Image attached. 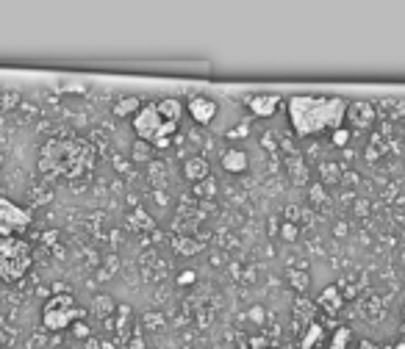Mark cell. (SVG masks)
Segmentation results:
<instances>
[{
    "mask_svg": "<svg viewBox=\"0 0 405 349\" xmlns=\"http://www.w3.org/2000/svg\"><path fill=\"white\" fill-rule=\"evenodd\" d=\"M347 108L350 103L344 97H311V95H295L289 97L286 111H289V122L292 130L308 139L325 130H338L341 122L347 120Z\"/></svg>",
    "mask_w": 405,
    "mask_h": 349,
    "instance_id": "1",
    "label": "cell"
},
{
    "mask_svg": "<svg viewBox=\"0 0 405 349\" xmlns=\"http://www.w3.org/2000/svg\"><path fill=\"white\" fill-rule=\"evenodd\" d=\"M95 164V150L81 139H50L39 153V172L50 181L84 178Z\"/></svg>",
    "mask_w": 405,
    "mask_h": 349,
    "instance_id": "2",
    "label": "cell"
},
{
    "mask_svg": "<svg viewBox=\"0 0 405 349\" xmlns=\"http://www.w3.org/2000/svg\"><path fill=\"white\" fill-rule=\"evenodd\" d=\"M34 266V250L25 239H0V283H20Z\"/></svg>",
    "mask_w": 405,
    "mask_h": 349,
    "instance_id": "3",
    "label": "cell"
},
{
    "mask_svg": "<svg viewBox=\"0 0 405 349\" xmlns=\"http://www.w3.org/2000/svg\"><path fill=\"white\" fill-rule=\"evenodd\" d=\"M84 316V311L75 305L72 294H53L45 305H42V327L50 333H62L67 330L75 319Z\"/></svg>",
    "mask_w": 405,
    "mask_h": 349,
    "instance_id": "4",
    "label": "cell"
},
{
    "mask_svg": "<svg viewBox=\"0 0 405 349\" xmlns=\"http://www.w3.org/2000/svg\"><path fill=\"white\" fill-rule=\"evenodd\" d=\"M31 222H34L31 208H23V205L11 202L8 197H0V239H8V236L28 230Z\"/></svg>",
    "mask_w": 405,
    "mask_h": 349,
    "instance_id": "5",
    "label": "cell"
},
{
    "mask_svg": "<svg viewBox=\"0 0 405 349\" xmlns=\"http://www.w3.org/2000/svg\"><path fill=\"white\" fill-rule=\"evenodd\" d=\"M131 125H134V133L142 142L153 144V139H156V136L161 133V127H164V120H161V114H159V105H153V103L142 105L139 114L131 120Z\"/></svg>",
    "mask_w": 405,
    "mask_h": 349,
    "instance_id": "6",
    "label": "cell"
},
{
    "mask_svg": "<svg viewBox=\"0 0 405 349\" xmlns=\"http://www.w3.org/2000/svg\"><path fill=\"white\" fill-rule=\"evenodd\" d=\"M186 111H189V117H192L198 125H211V120L217 117L219 105H217V100H211V97L198 95V97H189Z\"/></svg>",
    "mask_w": 405,
    "mask_h": 349,
    "instance_id": "7",
    "label": "cell"
},
{
    "mask_svg": "<svg viewBox=\"0 0 405 349\" xmlns=\"http://www.w3.org/2000/svg\"><path fill=\"white\" fill-rule=\"evenodd\" d=\"M244 103H247V111H250L253 117H258V120H270V117L278 114V108H280V97L278 95H256V97H247Z\"/></svg>",
    "mask_w": 405,
    "mask_h": 349,
    "instance_id": "8",
    "label": "cell"
},
{
    "mask_svg": "<svg viewBox=\"0 0 405 349\" xmlns=\"http://www.w3.org/2000/svg\"><path fill=\"white\" fill-rule=\"evenodd\" d=\"M347 120H353V125L355 127H370L372 122H375V105H372V103H364V100L350 103Z\"/></svg>",
    "mask_w": 405,
    "mask_h": 349,
    "instance_id": "9",
    "label": "cell"
},
{
    "mask_svg": "<svg viewBox=\"0 0 405 349\" xmlns=\"http://www.w3.org/2000/svg\"><path fill=\"white\" fill-rule=\"evenodd\" d=\"M219 164H222V169L225 172H231V175H241L244 169H247V153L244 150H239V147H231V150H225L222 153V159H219Z\"/></svg>",
    "mask_w": 405,
    "mask_h": 349,
    "instance_id": "10",
    "label": "cell"
},
{
    "mask_svg": "<svg viewBox=\"0 0 405 349\" xmlns=\"http://www.w3.org/2000/svg\"><path fill=\"white\" fill-rule=\"evenodd\" d=\"M183 178L189 183H200L202 178H208V161L202 156H192V159L183 161Z\"/></svg>",
    "mask_w": 405,
    "mask_h": 349,
    "instance_id": "11",
    "label": "cell"
},
{
    "mask_svg": "<svg viewBox=\"0 0 405 349\" xmlns=\"http://www.w3.org/2000/svg\"><path fill=\"white\" fill-rule=\"evenodd\" d=\"M139 108H142V100H139V97H120V100L111 105V114H114L117 120H125V117L134 120L136 114H139Z\"/></svg>",
    "mask_w": 405,
    "mask_h": 349,
    "instance_id": "12",
    "label": "cell"
},
{
    "mask_svg": "<svg viewBox=\"0 0 405 349\" xmlns=\"http://www.w3.org/2000/svg\"><path fill=\"white\" fill-rule=\"evenodd\" d=\"M159 114L164 122H181V114H183V103L178 97H164L159 103Z\"/></svg>",
    "mask_w": 405,
    "mask_h": 349,
    "instance_id": "13",
    "label": "cell"
},
{
    "mask_svg": "<svg viewBox=\"0 0 405 349\" xmlns=\"http://www.w3.org/2000/svg\"><path fill=\"white\" fill-rule=\"evenodd\" d=\"M341 302H344V299H341L336 286H328L319 294V308L328 311V314H338V311H341Z\"/></svg>",
    "mask_w": 405,
    "mask_h": 349,
    "instance_id": "14",
    "label": "cell"
},
{
    "mask_svg": "<svg viewBox=\"0 0 405 349\" xmlns=\"http://www.w3.org/2000/svg\"><path fill=\"white\" fill-rule=\"evenodd\" d=\"M325 338V330H322V324H316V321H311L308 324V330L303 333V341H300V349H314L319 341Z\"/></svg>",
    "mask_w": 405,
    "mask_h": 349,
    "instance_id": "15",
    "label": "cell"
},
{
    "mask_svg": "<svg viewBox=\"0 0 405 349\" xmlns=\"http://www.w3.org/2000/svg\"><path fill=\"white\" fill-rule=\"evenodd\" d=\"M178 125H181V122H164L161 133L153 139V147H156V150H167L169 144H172V136L178 133Z\"/></svg>",
    "mask_w": 405,
    "mask_h": 349,
    "instance_id": "16",
    "label": "cell"
},
{
    "mask_svg": "<svg viewBox=\"0 0 405 349\" xmlns=\"http://www.w3.org/2000/svg\"><path fill=\"white\" fill-rule=\"evenodd\" d=\"M156 224L153 219H147V214H144V208H136L134 217H131V230H139V233H144V230H153Z\"/></svg>",
    "mask_w": 405,
    "mask_h": 349,
    "instance_id": "17",
    "label": "cell"
},
{
    "mask_svg": "<svg viewBox=\"0 0 405 349\" xmlns=\"http://www.w3.org/2000/svg\"><path fill=\"white\" fill-rule=\"evenodd\" d=\"M350 327H338L336 333H333V338H331V347L328 349H347V344H350Z\"/></svg>",
    "mask_w": 405,
    "mask_h": 349,
    "instance_id": "18",
    "label": "cell"
},
{
    "mask_svg": "<svg viewBox=\"0 0 405 349\" xmlns=\"http://www.w3.org/2000/svg\"><path fill=\"white\" fill-rule=\"evenodd\" d=\"M331 142H333L336 147H344V144L350 142V130H347V127H338V130H333V133H331Z\"/></svg>",
    "mask_w": 405,
    "mask_h": 349,
    "instance_id": "19",
    "label": "cell"
},
{
    "mask_svg": "<svg viewBox=\"0 0 405 349\" xmlns=\"http://www.w3.org/2000/svg\"><path fill=\"white\" fill-rule=\"evenodd\" d=\"M172 244H175V247H181V250H183V255H198V250H200V244L181 241V239H172Z\"/></svg>",
    "mask_w": 405,
    "mask_h": 349,
    "instance_id": "20",
    "label": "cell"
},
{
    "mask_svg": "<svg viewBox=\"0 0 405 349\" xmlns=\"http://www.w3.org/2000/svg\"><path fill=\"white\" fill-rule=\"evenodd\" d=\"M178 283H181V286H189V283H195V272H183V275L178 278Z\"/></svg>",
    "mask_w": 405,
    "mask_h": 349,
    "instance_id": "21",
    "label": "cell"
},
{
    "mask_svg": "<svg viewBox=\"0 0 405 349\" xmlns=\"http://www.w3.org/2000/svg\"><path fill=\"white\" fill-rule=\"evenodd\" d=\"M236 136H247V125H239L234 130H228V139H236Z\"/></svg>",
    "mask_w": 405,
    "mask_h": 349,
    "instance_id": "22",
    "label": "cell"
},
{
    "mask_svg": "<svg viewBox=\"0 0 405 349\" xmlns=\"http://www.w3.org/2000/svg\"><path fill=\"white\" fill-rule=\"evenodd\" d=\"M295 236H297V233H295V224H286V227H283V239H295Z\"/></svg>",
    "mask_w": 405,
    "mask_h": 349,
    "instance_id": "23",
    "label": "cell"
},
{
    "mask_svg": "<svg viewBox=\"0 0 405 349\" xmlns=\"http://www.w3.org/2000/svg\"><path fill=\"white\" fill-rule=\"evenodd\" d=\"M358 349H377V344H372V341H367V338H364V341L358 344Z\"/></svg>",
    "mask_w": 405,
    "mask_h": 349,
    "instance_id": "24",
    "label": "cell"
}]
</instances>
